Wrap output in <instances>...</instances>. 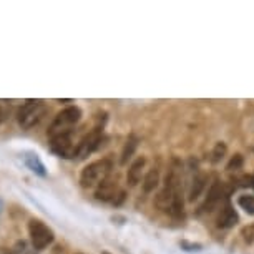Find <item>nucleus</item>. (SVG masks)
Returning a JSON list of instances; mask_svg holds the SVG:
<instances>
[{"instance_id":"6e6552de","label":"nucleus","mask_w":254,"mask_h":254,"mask_svg":"<svg viewBox=\"0 0 254 254\" xmlns=\"http://www.w3.org/2000/svg\"><path fill=\"white\" fill-rule=\"evenodd\" d=\"M22 160H24L25 166H27L30 171L35 173L37 176H40V178L47 176V168H45V165L42 163V160L38 158L37 153H32V151L24 153V155H22Z\"/></svg>"},{"instance_id":"f3484780","label":"nucleus","mask_w":254,"mask_h":254,"mask_svg":"<svg viewBox=\"0 0 254 254\" xmlns=\"http://www.w3.org/2000/svg\"><path fill=\"white\" fill-rule=\"evenodd\" d=\"M241 166H243V158H241V155H236L234 158L229 161V165H227V169L233 171V169H239Z\"/></svg>"},{"instance_id":"a211bd4d","label":"nucleus","mask_w":254,"mask_h":254,"mask_svg":"<svg viewBox=\"0 0 254 254\" xmlns=\"http://www.w3.org/2000/svg\"><path fill=\"white\" fill-rule=\"evenodd\" d=\"M12 253L14 254H27L28 253L27 243H25V241H19V243L14 246V249H12Z\"/></svg>"},{"instance_id":"9b49d317","label":"nucleus","mask_w":254,"mask_h":254,"mask_svg":"<svg viewBox=\"0 0 254 254\" xmlns=\"http://www.w3.org/2000/svg\"><path fill=\"white\" fill-rule=\"evenodd\" d=\"M220 198H221V186L218 185V183H214L211 186V190H209L206 201H204V204L201 206V209H203V211H211V209L218 204Z\"/></svg>"},{"instance_id":"f8f14e48","label":"nucleus","mask_w":254,"mask_h":254,"mask_svg":"<svg viewBox=\"0 0 254 254\" xmlns=\"http://www.w3.org/2000/svg\"><path fill=\"white\" fill-rule=\"evenodd\" d=\"M204 186H206V176H204L203 173L196 174L195 179H193V185H191V190H190V199L195 201L198 196L201 195V191L204 190Z\"/></svg>"},{"instance_id":"20e7f679","label":"nucleus","mask_w":254,"mask_h":254,"mask_svg":"<svg viewBox=\"0 0 254 254\" xmlns=\"http://www.w3.org/2000/svg\"><path fill=\"white\" fill-rule=\"evenodd\" d=\"M28 234H30V241H32L33 249H38V251L45 249L48 244H52L55 239L54 231L40 220H32L28 223Z\"/></svg>"},{"instance_id":"4468645a","label":"nucleus","mask_w":254,"mask_h":254,"mask_svg":"<svg viewBox=\"0 0 254 254\" xmlns=\"http://www.w3.org/2000/svg\"><path fill=\"white\" fill-rule=\"evenodd\" d=\"M158 183H160V173H158V169H150V171H148V174L143 179V190H144V193L153 191L156 186H158Z\"/></svg>"},{"instance_id":"39448f33","label":"nucleus","mask_w":254,"mask_h":254,"mask_svg":"<svg viewBox=\"0 0 254 254\" xmlns=\"http://www.w3.org/2000/svg\"><path fill=\"white\" fill-rule=\"evenodd\" d=\"M102 137H103V126H95L90 133H86L85 137L82 138V141L77 144V158L78 160H83L86 158L88 155H91L96 148L100 146L102 143Z\"/></svg>"},{"instance_id":"7ed1b4c3","label":"nucleus","mask_w":254,"mask_h":254,"mask_svg":"<svg viewBox=\"0 0 254 254\" xmlns=\"http://www.w3.org/2000/svg\"><path fill=\"white\" fill-rule=\"evenodd\" d=\"M80 116H82V110L78 107H68L60 113H56L50 128H48V137L54 138L63 133H72L70 128H72V125H75L80 120Z\"/></svg>"},{"instance_id":"6ab92c4d","label":"nucleus","mask_w":254,"mask_h":254,"mask_svg":"<svg viewBox=\"0 0 254 254\" xmlns=\"http://www.w3.org/2000/svg\"><path fill=\"white\" fill-rule=\"evenodd\" d=\"M2 120H3V113H2V110H0V123H2Z\"/></svg>"},{"instance_id":"412c9836","label":"nucleus","mask_w":254,"mask_h":254,"mask_svg":"<svg viewBox=\"0 0 254 254\" xmlns=\"http://www.w3.org/2000/svg\"><path fill=\"white\" fill-rule=\"evenodd\" d=\"M253 186H254V176H253Z\"/></svg>"},{"instance_id":"9d476101","label":"nucleus","mask_w":254,"mask_h":254,"mask_svg":"<svg viewBox=\"0 0 254 254\" xmlns=\"http://www.w3.org/2000/svg\"><path fill=\"white\" fill-rule=\"evenodd\" d=\"M238 223V214L231 206H226L218 216V226L220 227H233Z\"/></svg>"},{"instance_id":"ddd939ff","label":"nucleus","mask_w":254,"mask_h":254,"mask_svg":"<svg viewBox=\"0 0 254 254\" xmlns=\"http://www.w3.org/2000/svg\"><path fill=\"white\" fill-rule=\"evenodd\" d=\"M138 146V138L137 137H130L126 140L125 146H123V151H121V165H126L128 163V160L133 156L135 150H137Z\"/></svg>"},{"instance_id":"dca6fc26","label":"nucleus","mask_w":254,"mask_h":254,"mask_svg":"<svg viewBox=\"0 0 254 254\" xmlns=\"http://www.w3.org/2000/svg\"><path fill=\"white\" fill-rule=\"evenodd\" d=\"M225 153H226V144L225 143H218L216 146H214V150H213V161H214V163L220 161L223 156H225Z\"/></svg>"},{"instance_id":"aec40b11","label":"nucleus","mask_w":254,"mask_h":254,"mask_svg":"<svg viewBox=\"0 0 254 254\" xmlns=\"http://www.w3.org/2000/svg\"><path fill=\"white\" fill-rule=\"evenodd\" d=\"M2 208H3V203H2V199H0V211H2Z\"/></svg>"},{"instance_id":"f03ea898","label":"nucleus","mask_w":254,"mask_h":254,"mask_svg":"<svg viewBox=\"0 0 254 254\" xmlns=\"http://www.w3.org/2000/svg\"><path fill=\"white\" fill-rule=\"evenodd\" d=\"M47 113V105L42 100H27L17 112V121L22 128L28 130L32 128L45 116Z\"/></svg>"},{"instance_id":"f257e3e1","label":"nucleus","mask_w":254,"mask_h":254,"mask_svg":"<svg viewBox=\"0 0 254 254\" xmlns=\"http://www.w3.org/2000/svg\"><path fill=\"white\" fill-rule=\"evenodd\" d=\"M112 171V161L103 158L98 161H93L88 166L82 169L80 174V185L83 188H93L98 186L100 183H103L108 178V174Z\"/></svg>"},{"instance_id":"4be33fe9","label":"nucleus","mask_w":254,"mask_h":254,"mask_svg":"<svg viewBox=\"0 0 254 254\" xmlns=\"http://www.w3.org/2000/svg\"><path fill=\"white\" fill-rule=\"evenodd\" d=\"M103 254H108V253H103Z\"/></svg>"},{"instance_id":"0eeeda50","label":"nucleus","mask_w":254,"mask_h":254,"mask_svg":"<svg viewBox=\"0 0 254 254\" xmlns=\"http://www.w3.org/2000/svg\"><path fill=\"white\" fill-rule=\"evenodd\" d=\"M120 190H118V183L116 179H105L103 183H100L98 188L95 191V198L100 199V201H112L115 203V199L118 198L120 195Z\"/></svg>"},{"instance_id":"1a4fd4ad","label":"nucleus","mask_w":254,"mask_h":254,"mask_svg":"<svg viewBox=\"0 0 254 254\" xmlns=\"http://www.w3.org/2000/svg\"><path fill=\"white\" fill-rule=\"evenodd\" d=\"M144 163L146 160L143 156H140L131 163V166L128 168V173H126V183L130 186H137L140 181H141V174H143V168H144Z\"/></svg>"},{"instance_id":"2eb2a0df","label":"nucleus","mask_w":254,"mask_h":254,"mask_svg":"<svg viewBox=\"0 0 254 254\" xmlns=\"http://www.w3.org/2000/svg\"><path fill=\"white\" fill-rule=\"evenodd\" d=\"M238 203H239V206L243 208L246 213L254 214V196L244 195V196H241V198L238 199Z\"/></svg>"},{"instance_id":"423d86ee","label":"nucleus","mask_w":254,"mask_h":254,"mask_svg":"<svg viewBox=\"0 0 254 254\" xmlns=\"http://www.w3.org/2000/svg\"><path fill=\"white\" fill-rule=\"evenodd\" d=\"M50 150L62 158H75L77 146H73L72 133H63L58 137L50 138Z\"/></svg>"}]
</instances>
